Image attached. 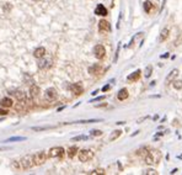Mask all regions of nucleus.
Wrapping results in <instances>:
<instances>
[{"label":"nucleus","instance_id":"25","mask_svg":"<svg viewBox=\"0 0 182 175\" xmlns=\"http://www.w3.org/2000/svg\"><path fill=\"white\" fill-rule=\"evenodd\" d=\"M26 138L25 137H11L9 138V140H6L5 142H14V141H25Z\"/></svg>","mask_w":182,"mask_h":175},{"label":"nucleus","instance_id":"20","mask_svg":"<svg viewBox=\"0 0 182 175\" xmlns=\"http://www.w3.org/2000/svg\"><path fill=\"white\" fill-rule=\"evenodd\" d=\"M169 33H170V30L169 28H164L163 31H161V33H160V41H165L166 38L169 37Z\"/></svg>","mask_w":182,"mask_h":175},{"label":"nucleus","instance_id":"15","mask_svg":"<svg viewBox=\"0 0 182 175\" xmlns=\"http://www.w3.org/2000/svg\"><path fill=\"white\" fill-rule=\"evenodd\" d=\"M44 54H46V49H44V47H38V48H36V49H35V52H33L35 58H43V57H44Z\"/></svg>","mask_w":182,"mask_h":175},{"label":"nucleus","instance_id":"27","mask_svg":"<svg viewBox=\"0 0 182 175\" xmlns=\"http://www.w3.org/2000/svg\"><path fill=\"white\" fill-rule=\"evenodd\" d=\"M159 173L156 170H154V169H148V170L144 172V175H158Z\"/></svg>","mask_w":182,"mask_h":175},{"label":"nucleus","instance_id":"26","mask_svg":"<svg viewBox=\"0 0 182 175\" xmlns=\"http://www.w3.org/2000/svg\"><path fill=\"white\" fill-rule=\"evenodd\" d=\"M90 174L91 175H98V174L103 175V174H105V170H103V169H95V170H92Z\"/></svg>","mask_w":182,"mask_h":175},{"label":"nucleus","instance_id":"7","mask_svg":"<svg viewBox=\"0 0 182 175\" xmlns=\"http://www.w3.org/2000/svg\"><path fill=\"white\" fill-rule=\"evenodd\" d=\"M47 154L44 152H37L36 154H33V158H35V165H41L43 164L47 159Z\"/></svg>","mask_w":182,"mask_h":175},{"label":"nucleus","instance_id":"24","mask_svg":"<svg viewBox=\"0 0 182 175\" xmlns=\"http://www.w3.org/2000/svg\"><path fill=\"white\" fill-rule=\"evenodd\" d=\"M152 73H153V65H148L144 70V76L145 78H149V76L152 75Z\"/></svg>","mask_w":182,"mask_h":175},{"label":"nucleus","instance_id":"35","mask_svg":"<svg viewBox=\"0 0 182 175\" xmlns=\"http://www.w3.org/2000/svg\"><path fill=\"white\" fill-rule=\"evenodd\" d=\"M169 57V53H166V54H164V56H161V58H167Z\"/></svg>","mask_w":182,"mask_h":175},{"label":"nucleus","instance_id":"11","mask_svg":"<svg viewBox=\"0 0 182 175\" xmlns=\"http://www.w3.org/2000/svg\"><path fill=\"white\" fill-rule=\"evenodd\" d=\"M95 14L100 15V16H106V15H107V9L103 6L102 4H98L96 6V9H95Z\"/></svg>","mask_w":182,"mask_h":175},{"label":"nucleus","instance_id":"12","mask_svg":"<svg viewBox=\"0 0 182 175\" xmlns=\"http://www.w3.org/2000/svg\"><path fill=\"white\" fill-rule=\"evenodd\" d=\"M101 72H102V68L100 64H93L89 68V73L92 75H97V74H100Z\"/></svg>","mask_w":182,"mask_h":175},{"label":"nucleus","instance_id":"8","mask_svg":"<svg viewBox=\"0 0 182 175\" xmlns=\"http://www.w3.org/2000/svg\"><path fill=\"white\" fill-rule=\"evenodd\" d=\"M98 30H100V32H108V31H111L110 22L106 21V20H100V22H98Z\"/></svg>","mask_w":182,"mask_h":175},{"label":"nucleus","instance_id":"32","mask_svg":"<svg viewBox=\"0 0 182 175\" xmlns=\"http://www.w3.org/2000/svg\"><path fill=\"white\" fill-rule=\"evenodd\" d=\"M105 99V96H98V97H96L95 100H91L90 102H95V101H101V100H103Z\"/></svg>","mask_w":182,"mask_h":175},{"label":"nucleus","instance_id":"6","mask_svg":"<svg viewBox=\"0 0 182 175\" xmlns=\"http://www.w3.org/2000/svg\"><path fill=\"white\" fill-rule=\"evenodd\" d=\"M93 54H95V57L97 59H102L103 57H105V54H106L105 47H103L102 44H96L95 47H93Z\"/></svg>","mask_w":182,"mask_h":175},{"label":"nucleus","instance_id":"17","mask_svg":"<svg viewBox=\"0 0 182 175\" xmlns=\"http://www.w3.org/2000/svg\"><path fill=\"white\" fill-rule=\"evenodd\" d=\"M51 65H52V60L51 59H43V60H41L38 63V67L41 69H47V68H49Z\"/></svg>","mask_w":182,"mask_h":175},{"label":"nucleus","instance_id":"2","mask_svg":"<svg viewBox=\"0 0 182 175\" xmlns=\"http://www.w3.org/2000/svg\"><path fill=\"white\" fill-rule=\"evenodd\" d=\"M21 167L24 169H30L35 165V158H33V154H27V156H25L21 160Z\"/></svg>","mask_w":182,"mask_h":175},{"label":"nucleus","instance_id":"14","mask_svg":"<svg viewBox=\"0 0 182 175\" xmlns=\"http://www.w3.org/2000/svg\"><path fill=\"white\" fill-rule=\"evenodd\" d=\"M140 75H142V70H140V69H138V70H136V72H134V73L129 74L127 79H128L129 81H137V80H139Z\"/></svg>","mask_w":182,"mask_h":175},{"label":"nucleus","instance_id":"9","mask_svg":"<svg viewBox=\"0 0 182 175\" xmlns=\"http://www.w3.org/2000/svg\"><path fill=\"white\" fill-rule=\"evenodd\" d=\"M70 90H71V92L74 95H80L82 91H84V88H82V85L81 84H79V83H75V84H71L70 85Z\"/></svg>","mask_w":182,"mask_h":175},{"label":"nucleus","instance_id":"5","mask_svg":"<svg viewBox=\"0 0 182 175\" xmlns=\"http://www.w3.org/2000/svg\"><path fill=\"white\" fill-rule=\"evenodd\" d=\"M57 97H58V94H57V90L54 88H49V89H47L46 92H44V99L47 101H54Z\"/></svg>","mask_w":182,"mask_h":175},{"label":"nucleus","instance_id":"29","mask_svg":"<svg viewBox=\"0 0 182 175\" xmlns=\"http://www.w3.org/2000/svg\"><path fill=\"white\" fill-rule=\"evenodd\" d=\"M101 120H82V121H76L75 123H92V122H100Z\"/></svg>","mask_w":182,"mask_h":175},{"label":"nucleus","instance_id":"31","mask_svg":"<svg viewBox=\"0 0 182 175\" xmlns=\"http://www.w3.org/2000/svg\"><path fill=\"white\" fill-rule=\"evenodd\" d=\"M81 140H87L86 136H78V137H74L73 141H81Z\"/></svg>","mask_w":182,"mask_h":175},{"label":"nucleus","instance_id":"28","mask_svg":"<svg viewBox=\"0 0 182 175\" xmlns=\"http://www.w3.org/2000/svg\"><path fill=\"white\" fill-rule=\"evenodd\" d=\"M172 84L176 89H182V80H175Z\"/></svg>","mask_w":182,"mask_h":175},{"label":"nucleus","instance_id":"23","mask_svg":"<svg viewBox=\"0 0 182 175\" xmlns=\"http://www.w3.org/2000/svg\"><path fill=\"white\" fill-rule=\"evenodd\" d=\"M143 6H144L145 12H150V11H152V9H153V3H150V1H145V3L143 4Z\"/></svg>","mask_w":182,"mask_h":175},{"label":"nucleus","instance_id":"33","mask_svg":"<svg viewBox=\"0 0 182 175\" xmlns=\"http://www.w3.org/2000/svg\"><path fill=\"white\" fill-rule=\"evenodd\" d=\"M110 88H111L110 85H105V86L102 88V91H107V90H110Z\"/></svg>","mask_w":182,"mask_h":175},{"label":"nucleus","instance_id":"16","mask_svg":"<svg viewBox=\"0 0 182 175\" xmlns=\"http://www.w3.org/2000/svg\"><path fill=\"white\" fill-rule=\"evenodd\" d=\"M30 95L33 97V99H36V97L39 96V88L37 85H32L30 88Z\"/></svg>","mask_w":182,"mask_h":175},{"label":"nucleus","instance_id":"4","mask_svg":"<svg viewBox=\"0 0 182 175\" xmlns=\"http://www.w3.org/2000/svg\"><path fill=\"white\" fill-rule=\"evenodd\" d=\"M64 154V149L62 147H54V148H51L49 152H48V157L49 158H60L63 157Z\"/></svg>","mask_w":182,"mask_h":175},{"label":"nucleus","instance_id":"22","mask_svg":"<svg viewBox=\"0 0 182 175\" xmlns=\"http://www.w3.org/2000/svg\"><path fill=\"white\" fill-rule=\"evenodd\" d=\"M122 135V131L121 130H117V131H113V133L110 136V141H114V140H117V138Z\"/></svg>","mask_w":182,"mask_h":175},{"label":"nucleus","instance_id":"18","mask_svg":"<svg viewBox=\"0 0 182 175\" xmlns=\"http://www.w3.org/2000/svg\"><path fill=\"white\" fill-rule=\"evenodd\" d=\"M12 94L15 95V97L19 100V101H26V94L24 91L21 90H16L15 92H12Z\"/></svg>","mask_w":182,"mask_h":175},{"label":"nucleus","instance_id":"1","mask_svg":"<svg viewBox=\"0 0 182 175\" xmlns=\"http://www.w3.org/2000/svg\"><path fill=\"white\" fill-rule=\"evenodd\" d=\"M160 158H161V154L159 151H150L147 156L144 157V162L149 164V165H153V164L159 163Z\"/></svg>","mask_w":182,"mask_h":175},{"label":"nucleus","instance_id":"13","mask_svg":"<svg viewBox=\"0 0 182 175\" xmlns=\"http://www.w3.org/2000/svg\"><path fill=\"white\" fill-rule=\"evenodd\" d=\"M128 96H129V92H128V90L126 89V88H123V89H121V90L118 91V94H117L118 100H121V101L128 99Z\"/></svg>","mask_w":182,"mask_h":175},{"label":"nucleus","instance_id":"19","mask_svg":"<svg viewBox=\"0 0 182 175\" xmlns=\"http://www.w3.org/2000/svg\"><path fill=\"white\" fill-rule=\"evenodd\" d=\"M0 105H1L3 107H11L12 106V100L10 99V97H4V99H1V101H0Z\"/></svg>","mask_w":182,"mask_h":175},{"label":"nucleus","instance_id":"34","mask_svg":"<svg viewBox=\"0 0 182 175\" xmlns=\"http://www.w3.org/2000/svg\"><path fill=\"white\" fill-rule=\"evenodd\" d=\"M8 111L6 110H0V115H6Z\"/></svg>","mask_w":182,"mask_h":175},{"label":"nucleus","instance_id":"21","mask_svg":"<svg viewBox=\"0 0 182 175\" xmlns=\"http://www.w3.org/2000/svg\"><path fill=\"white\" fill-rule=\"evenodd\" d=\"M78 151H79V149H78L76 147H70V148L68 149V157H69V158H74V157L76 156Z\"/></svg>","mask_w":182,"mask_h":175},{"label":"nucleus","instance_id":"10","mask_svg":"<svg viewBox=\"0 0 182 175\" xmlns=\"http://www.w3.org/2000/svg\"><path fill=\"white\" fill-rule=\"evenodd\" d=\"M177 75H179V69H172V70H171L170 73H169V75L166 76V79H165V84H166V85L170 84L171 81H172V80H174Z\"/></svg>","mask_w":182,"mask_h":175},{"label":"nucleus","instance_id":"3","mask_svg":"<svg viewBox=\"0 0 182 175\" xmlns=\"http://www.w3.org/2000/svg\"><path fill=\"white\" fill-rule=\"evenodd\" d=\"M79 156V160L80 162H89L90 159L93 158V152L90 149H81V151L78 153Z\"/></svg>","mask_w":182,"mask_h":175},{"label":"nucleus","instance_id":"30","mask_svg":"<svg viewBox=\"0 0 182 175\" xmlns=\"http://www.w3.org/2000/svg\"><path fill=\"white\" fill-rule=\"evenodd\" d=\"M90 135H91V136H95V137H96V136H101V135H102V131H100V130H92Z\"/></svg>","mask_w":182,"mask_h":175}]
</instances>
